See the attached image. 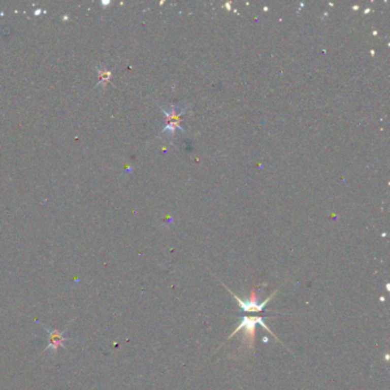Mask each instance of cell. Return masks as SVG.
<instances>
[{
  "label": "cell",
  "mask_w": 390,
  "mask_h": 390,
  "mask_svg": "<svg viewBox=\"0 0 390 390\" xmlns=\"http://www.w3.org/2000/svg\"><path fill=\"white\" fill-rule=\"evenodd\" d=\"M257 324H260L261 326H264V328L267 331H268V332H270L276 338V335L273 332H271V330L265 324L264 317H262V316H243L242 317V323H240V325L238 326V328L234 331V333L230 335L229 339L233 338L235 334H237L240 330L244 329L245 330L244 338H243L244 342H246L248 344L249 348H253L254 339H255V328H256ZM276 339H277V338H276Z\"/></svg>",
  "instance_id": "1"
},
{
  "label": "cell",
  "mask_w": 390,
  "mask_h": 390,
  "mask_svg": "<svg viewBox=\"0 0 390 390\" xmlns=\"http://www.w3.org/2000/svg\"><path fill=\"white\" fill-rule=\"evenodd\" d=\"M46 331H47V334H48V338H49L46 350L47 349H52L54 352H56L57 349L60 347H63V348L66 347L64 342H66L67 339L64 338V335H63L66 333V331L64 332H60V331L56 330V329L53 330V331H49L46 329Z\"/></svg>",
  "instance_id": "3"
},
{
  "label": "cell",
  "mask_w": 390,
  "mask_h": 390,
  "mask_svg": "<svg viewBox=\"0 0 390 390\" xmlns=\"http://www.w3.org/2000/svg\"><path fill=\"white\" fill-rule=\"evenodd\" d=\"M225 288L228 289V291L231 293V296H233L236 299V300L238 301L239 306H240V309H242V311H244V312H262V311L265 310V306L271 300V299L274 298L276 292H277V291L274 292L268 299H267V300L264 303H262V305H258V303H257V298L255 296V291H254V289H252V291H251V298H249V300L247 302H245V301L242 300V299L238 298L237 296H235V294L231 292L228 287H225Z\"/></svg>",
  "instance_id": "2"
}]
</instances>
